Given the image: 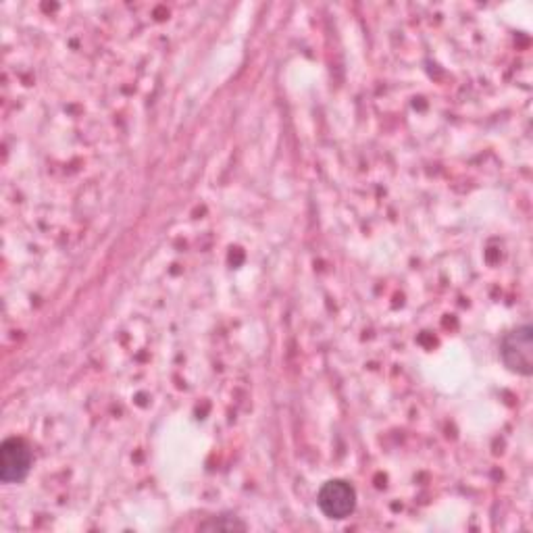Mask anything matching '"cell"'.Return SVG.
Returning <instances> with one entry per match:
<instances>
[{"label": "cell", "instance_id": "cell-1", "mask_svg": "<svg viewBox=\"0 0 533 533\" xmlns=\"http://www.w3.org/2000/svg\"><path fill=\"white\" fill-rule=\"evenodd\" d=\"M500 357L504 367L517 375L529 377L533 373V329L529 323L504 336Z\"/></svg>", "mask_w": 533, "mask_h": 533}, {"label": "cell", "instance_id": "cell-3", "mask_svg": "<svg viewBox=\"0 0 533 533\" xmlns=\"http://www.w3.org/2000/svg\"><path fill=\"white\" fill-rule=\"evenodd\" d=\"M32 450L23 440L9 438L0 446V479L5 484H19L32 469Z\"/></svg>", "mask_w": 533, "mask_h": 533}, {"label": "cell", "instance_id": "cell-2", "mask_svg": "<svg viewBox=\"0 0 533 533\" xmlns=\"http://www.w3.org/2000/svg\"><path fill=\"white\" fill-rule=\"evenodd\" d=\"M317 504L327 519L342 521L357 509V490L344 479H332L321 486L317 494Z\"/></svg>", "mask_w": 533, "mask_h": 533}, {"label": "cell", "instance_id": "cell-4", "mask_svg": "<svg viewBox=\"0 0 533 533\" xmlns=\"http://www.w3.org/2000/svg\"><path fill=\"white\" fill-rule=\"evenodd\" d=\"M202 529H244V523L240 521H230V523H223V521H213V523H205Z\"/></svg>", "mask_w": 533, "mask_h": 533}]
</instances>
